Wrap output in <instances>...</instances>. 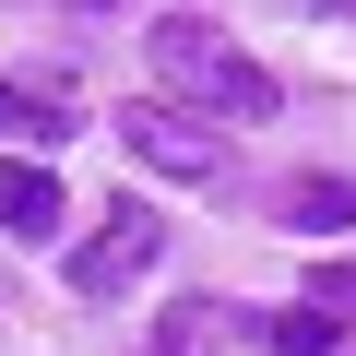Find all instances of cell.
Here are the masks:
<instances>
[{
  "label": "cell",
  "mask_w": 356,
  "mask_h": 356,
  "mask_svg": "<svg viewBox=\"0 0 356 356\" xmlns=\"http://www.w3.org/2000/svg\"><path fill=\"white\" fill-rule=\"evenodd\" d=\"M154 83H166V107L191 95L214 119H273V72L250 48H226L214 24H154Z\"/></svg>",
  "instance_id": "cell-1"
},
{
  "label": "cell",
  "mask_w": 356,
  "mask_h": 356,
  "mask_svg": "<svg viewBox=\"0 0 356 356\" xmlns=\"http://www.w3.org/2000/svg\"><path fill=\"white\" fill-rule=\"evenodd\" d=\"M309 309H321V321H356V273H321V285H309Z\"/></svg>",
  "instance_id": "cell-8"
},
{
  "label": "cell",
  "mask_w": 356,
  "mask_h": 356,
  "mask_svg": "<svg viewBox=\"0 0 356 356\" xmlns=\"http://www.w3.org/2000/svg\"><path fill=\"white\" fill-rule=\"evenodd\" d=\"M154 250H166V226H154L143 202H119V214H107V226L72 250V285H83V297H119L131 273H154Z\"/></svg>",
  "instance_id": "cell-3"
},
{
  "label": "cell",
  "mask_w": 356,
  "mask_h": 356,
  "mask_svg": "<svg viewBox=\"0 0 356 356\" xmlns=\"http://www.w3.org/2000/svg\"><path fill=\"white\" fill-rule=\"evenodd\" d=\"M332 13H356V0H332Z\"/></svg>",
  "instance_id": "cell-9"
},
{
  "label": "cell",
  "mask_w": 356,
  "mask_h": 356,
  "mask_svg": "<svg viewBox=\"0 0 356 356\" xmlns=\"http://www.w3.org/2000/svg\"><path fill=\"white\" fill-rule=\"evenodd\" d=\"M60 178L48 166H0V226H13V238H60Z\"/></svg>",
  "instance_id": "cell-4"
},
{
  "label": "cell",
  "mask_w": 356,
  "mask_h": 356,
  "mask_svg": "<svg viewBox=\"0 0 356 356\" xmlns=\"http://www.w3.org/2000/svg\"><path fill=\"white\" fill-rule=\"evenodd\" d=\"M344 344V321H321V309H273V356H332Z\"/></svg>",
  "instance_id": "cell-7"
},
{
  "label": "cell",
  "mask_w": 356,
  "mask_h": 356,
  "mask_svg": "<svg viewBox=\"0 0 356 356\" xmlns=\"http://www.w3.org/2000/svg\"><path fill=\"white\" fill-rule=\"evenodd\" d=\"M0 131H13V143H60L72 131V95L60 83H0Z\"/></svg>",
  "instance_id": "cell-6"
},
{
  "label": "cell",
  "mask_w": 356,
  "mask_h": 356,
  "mask_svg": "<svg viewBox=\"0 0 356 356\" xmlns=\"http://www.w3.org/2000/svg\"><path fill=\"white\" fill-rule=\"evenodd\" d=\"M119 143H131L154 178H214V166H226V131H202L191 107H166V95H154V107H131V119H119Z\"/></svg>",
  "instance_id": "cell-2"
},
{
  "label": "cell",
  "mask_w": 356,
  "mask_h": 356,
  "mask_svg": "<svg viewBox=\"0 0 356 356\" xmlns=\"http://www.w3.org/2000/svg\"><path fill=\"white\" fill-rule=\"evenodd\" d=\"M285 226L297 238H344L356 226V178H285Z\"/></svg>",
  "instance_id": "cell-5"
}]
</instances>
